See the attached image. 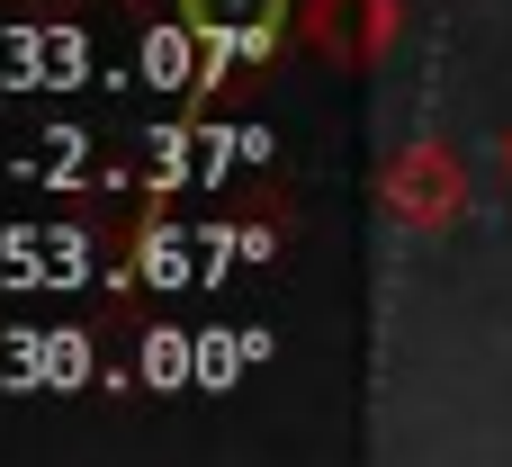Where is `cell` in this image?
<instances>
[{"label": "cell", "mask_w": 512, "mask_h": 467, "mask_svg": "<svg viewBox=\"0 0 512 467\" xmlns=\"http://www.w3.org/2000/svg\"><path fill=\"white\" fill-rule=\"evenodd\" d=\"M495 162H504V180H512V126H504V135H495Z\"/></svg>", "instance_id": "7a4b0ae2"}, {"label": "cell", "mask_w": 512, "mask_h": 467, "mask_svg": "<svg viewBox=\"0 0 512 467\" xmlns=\"http://www.w3.org/2000/svg\"><path fill=\"white\" fill-rule=\"evenodd\" d=\"M378 189H387V216L414 225V234H450V225L468 216V171H459V153H450L441 135L396 144L387 171H378Z\"/></svg>", "instance_id": "6da1fadb"}]
</instances>
